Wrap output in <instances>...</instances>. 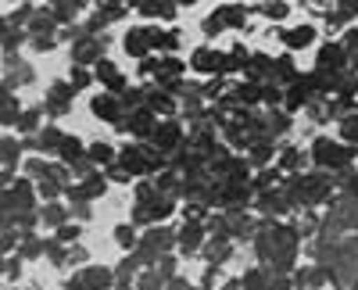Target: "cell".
<instances>
[{"mask_svg":"<svg viewBox=\"0 0 358 290\" xmlns=\"http://www.w3.org/2000/svg\"><path fill=\"white\" fill-rule=\"evenodd\" d=\"M351 154H355V151H348L344 143H337V140H330V136H319V140L312 143V161H315L319 168H341V165L351 161Z\"/></svg>","mask_w":358,"mask_h":290,"instance_id":"6da1fadb","label":"cell"},{"mask_svg":"<svg viewBox=\"0 0 358 290\" xmlns=\"http://www.w3.org/2000/svg\"><path fill=\"white\" fill-rule=\"evenodd\" d=\"M36 201V187L29 180H15L11 187H4V212H22V208H33Z\"/></svg>","mask_w":358,"mask_h":290,"instance_id":"7a4b0ae2","label":"cell"},{"mask_svg":"<svg viewBox=\"0 0 358 290\" xmlns=\"http://www.w3.org/2000/svg\"><path fill=\"white\" fill-rule=\"evenodd\" d=\"M190 68H194L197 75H222V72H226V54L208 50V47H197L194 57H190Z\"/></svg>","mask_w":358,"mask_h":290,"instance_id":"3957f363","label":"cell"},{"mask_svg":"<svg viewBox=\"0 0 358 290\" xmlns=\"http://www.w3.org/2000/svg\"><path fill=\"white\" fill-rule=\"evenodd\" d=\"M118 168H126L129 176H147V172H155L147 147H122L118 151Z\"/></svg>","mask_w":358,"mask_h":290,"instance_id":"277c9868","label":"cell"},{"mask_svg":"<svg viewBox=\"0 0 358 290\" xmlns=\"http://www.w3.org/2000/svg\"><path fill=\"white\" fill-rule=\"evenodd\" d=\"M122 47H126V54L129 57H136V61H147L151 57V25H140V29H129L126 33V40H122Z\"/></svg>","mask_w":358,"mask_h":290,"instance_id":"5b68a950","label":"cell"},{"mask_svg":"<svg viewBox=\"0 0 358 290\" xmlns=\"http://www.w3.org/2000/svg\"><path fill=\"white\" fill-rule=\"evenodd\" d=\"M348 65V47L344 43H322L315 54V68L319 72H337Z\"/></svg>","mask_w":358,"mask_h":290,"instance_id":"8992f818","label":"cell"},{"mask_svg":"<svg viewBox=\"0 0 358 290\" xmlns=\"http://www.w3.org/2000/svg\"><path fill=\"white\" fill-rule=\"evenodd\" d=\"M90 108H94V115L101 122H111V126H118L126 119V115H122V101H118L115 94H97L94 101H90Z\"/></svg>","mask_w":358,"mask_h":290,"instance_id":"52a82bcc","label":"cell"},{"mask_svg":"<svg viewBox=\"0 0 358 290\" xmlns=\"http://www.w3.org/2000/svg\"><path fill=\"white\" fill-rule=\"evenodd\" d=\"M126 122H129V133L133 136H140V140H155V133H158V115L151 111V108H140L136 115H126Z\"/></svg>","mask_w":358,"mask_h":290,"instance_id":"ba28073f","label":"cell"},{"mask_svg":"<svg viewBox=\"0 0 358 290\" xmlns=\"http://www.w3.org/2000/svg\"><path fill=\"white\" fill-rule=\"evenodd\" d=\"M179 140H183V129H179V122L169 119V122L158 126V133H155V140H151V147H158V151L165 154V151H176V147H179Z\"/></svg>","mask_w":358,"mask_h":290,"instance_id":"9c48e42d","label":"cell"},{"mask_svg":"<svg viewBox=\"0 0 358 290\" xmlns=\"http://www.w3.org/2000/svg\"><path fill=\"white\" fill-rule=\"evenodd\" d=\"M97 79L104 82L108 94H115V97L126 94V79H122V72H118V68L108 61V57H104V61H97Z\"/></svg>","mask_w":358,"mask_h":290,"instance_id":"30bf717a","label":"cell"},{"mask_svg":"<svg viewBox=\"0 0 358 290\" xmlns=\"http://www.w3.org/2000/svg\"><path fill=\"white\" fill-rule=\"evenodd\" d=\"M76 94H79V90H76L72 82H54L50 94H47V108H50L54 115H62V111H69V104H72Z\"/></svg>","mask_w":358,"mask_h":290,"instance_id":"8fae6325","label":"cell"},{"mask_svg":"<svg viewBox=\"0 0 358 290\" xmlns=\"http://www.w3.org/2000/svg\"><path fill=\"white\" fill-rule=\"evenodd\" d=\"M79 280H83L90 290H111V287H115V273L104 269V266H86V269L79 273Z\"/></svg>","mask_w":358,"mask_h":290,"instance_id":"7c38bea8","label":"cell"},{"mask_svg":"<svg viewBox=\"0 0 358 290\" xmlns=\"http://www.w3.org/2000/svg\"><path fill=\"white\" fill-rule=\"evenodd\" d=\"M172 244H176V233H172V229H165V226L151 229V233L140 240V247H143L147 254H158V251H165V247H172Z\"/></svg>","mask_w":358,"mask_h":290,"instance_id":"4fadbf2b","label":"cell"},{"mask_svg":"<svg viewBox=\"0 0 358 290\" xmlns=\"http://www.w3.org/2000/svg\"><path fill=\"white\" fill-rule=\"evenodd\" d=\"M72 57H76V65H79V68H83V61H86V65H90V61H94V65L104 61V57H101V43H97L94 36H83V40L72 47Z\"/></svg>","mask_w":358,"mask_h":290,"instance_id":"5bb4252c","label":"cell"},{"mask_svg":"<svg viewBox=\"0 0 358 290\" xmlns=\"http://www.w3.org/2000/svg\"><path fill=\"white\" fill-rule=\"evenodd\" d=\"M187 68H190V65H183V61H179V57L172 54V57H162V68H158V75H155V79H158L162 86H176V82H179V75H183Z\"/></svg>","mask_w":358,"mask_h":290,"instance_id":"9a60e30c","label":"cell"},{"mask_svg":"<svg viewBox=\"0 0 358 290\" xmlns=\"http://www.w3.org/2000/svg\"><path fill=\"white\" fill-rule=\"evenodd\" d=\"M57 158H62L65 165H83V158H86L83 140H79V136H65L62 147H57Z\"/></svg>","mask_w":358,"mask_h":290,"instance_id":"2e32d148","label":"cell"},{"mask_svg":"<svg viewBox=\"0 0 358 290\" xmlns=\"http://www.w3.org/2000/svg\"><path fill=\"white\" fill-rule=\"evenodd\" d=\"M312 40H315V29L312 25H294L290 33L283 36L287 50H305V47H312Z\"/></svg>","mask_w":358,"mask_h":290,"instance_id":"e0dca14e","label":"cell"},{"mask_svg":"<svg viewBox=\"0 0 358 290\" xmlns=\"http://www.w3.org/2000/svg\"><path fill=\"white\" fill-rule=\"evenodd\" d=\"M204 237H208L204 222H187L183 233H179V244H183V251H197V247L204 244Z\"/></svg>","mask_w":358,"mask_h":290,"instance_id":"ac0fdd59","label":"cell"},{"mask_svg":"<svg viewBox=\"0 0 358 290\" xmlns=\"http://www.w3.org/2000/svg\"><path fill=\"white\" fill-rule=\"evenodd\" d=\"M147 108H151L155 115H165V122H169L172 111H176V101L169 94H162V90H151V94H147Z\"/></svg>","mask_w":358,"mask_h":290,"instance_id":"d6986e66","label":"cell"},{"mask_svg":"<svg viewBox=\"0 0 358 290\" xmlns=\"http://www.w3.org/2000/svg\"><path fill=\"white\" fill-rule=\"evenodd\" d=\"M315 90V86H312V79H297L294 86H290V90H287V108L294 111V108H301L305 101H308V94Z\"/></svg>","mask_w":358,"mask_h":290,"instance_id":"ffe728a7","label":"cell"},{"mask_svg":"<svg viewBox=\"0 0 358 290\" xmlns=\"http://www.w3.org/2000/svg\"><path fill=\"white\" fill-rule=\"evenodd\" d=\"M115 244L122 247V251H136V244H140V237H136V226L133 222H122V226H115Z\"/></svg>","mask_w":358,"mask_h":290,"instance_id":"44dd1931","label":"cell"},{"mask_svg":"<svg viewBox=\"0 0 358 290\" xmlns=\"http://www.w3.org/2000/svg\"><path fill=\"white\" fill-rule=\"evenodd\" d=\"M86 161H94V165H104V168H111L115 165V151L108 147V143H90V147H86Z\"/></svg>","mask_w":358,"mask_h":290,"instance_id":"7402d4cb","label":"cell"},{"mask_svg":"<svg viewBox=\"0 0 358 290\" xmlns=\"http://www.w3.org/2000/svg\"><path fill=\"white\" fill-rule=\"evenodd\" d=\"M104 190H108V176H86V180L79 183V194H83L86 201L104 197Z\"/></svg>","mask_w":358,"mask_h":290,"instance_id":"603a6c76","label":"cell"},{"mask_svg":"<svg viewBox=\"0 0 358 290\" xmlns=\"http://www.w3.org/2000/svg\"><path fill=\"white\" fill-rule=\"evenodd\" d=\"M143 18H176V8L172 4H162V0H143V4H136Z\"/></svg>","mask_w":358,"mask_h":290,"instance_id":"cb8c5ba5","label":"cell"},{"mask_svg":"<svg viewBox=\"0 0 358 290\" xmlns=\"http://www.w3.org/2000/svg\"><path fill=\"white\" fill-rule=\"evenodd\" d=\"M62 133H57V126H43V133H40V140H36V151H57V147H62Z\"/></svg>","mask_w":358,"mask_h":290,"instance_id":"d4e9b609","label":"cell"},{"mask_svg":"<svg viewBox=\"0 0 358 290\" xmlns=\"http://www.w3.org/2000/svg\"><path fill=\"white\" fill-rule=\"evenodd\" d=\"M241 287L244 290H268V269L265 266L262 269H248L244 280H241Z\"/></svg>","mask_w":358,"mask_h":290,"instance_id":"484cf974","label":"cell"},{"mask_svg":"<svg viewBox=\"0 0 358 290\" xmlns=\"http://www.w3.org/2000/svg\"><path fill=\"white\" fill-rule=\"evenodd\" d=\"M276 68V61L268 54H251V61H248V72H251V79H258V75H268Z\"/></svg>","mask_w":358,"mask_h":290,"instance_id":"4316f807","label":"cell"},{"mask_svg":"<svg viewBox=\"0 0 358 290\" xmlns=\"http://www.w3.org/2000/svg\"><path fill=\"white\" fill-rule=\"evenodd\" d=\"M268 158H273V143H268V140H258V143H251V165H265Z\"/></svg>","mask_w":358,"mask_h":290,"instance_id":"83f0119b","label":"cell"},{"mask_svg":"<svg viewBox=\"0 0 358 290\" xmlns=\"http://www.w3.org/2000/svg\"><path fill=\"white\" fill-rule=\"evenodd\" d=\"M273 75H276V79H297V68H294V57H290V54L276 57V68H273Z\"/></svg>","mask_w":358,"mask_h":290,"instance_id":"f1b7e54d","label":"cell"},{"mask_svg":"<svg viewBox=\"0 0 358 290\" xmlns=\"http://www.w3.org/2000/svg\"><path fill=\"white\" fill-rule=\"evenodd\" d=\"M18 119H22V115H18L15 94H4V119H0V122H4V126H18Z\"/></svg>","mask_w":358,"mask_h":290,"instance_id":"f546056e","label":"cell"},{"mask_svg":"<svg viewBox=\"0 0 358 290\" xmlns=\"http://www.w3.org/2000/svg\"><path fill=\"white\" fill-rule=\"evenodd\" d=\"M341 136L348 143H358V115H348V119L341 122Z\"/></svg>","mask_w":358,"mask_h":290,"instance_id":"4dcf8cb0","label":"cell"},{"mask_svg":"<svg viewBox=\"0 0 358 290\" xmlns=\"http://www.w3.org/2000/svg\"><path fill=\"white\" fill-rule=\"evenodd\" d=\"M47 247H43V240H36V237H25L22 240V258H40Z\"/></svg>","mask_w":358,"mask_h":290,"instance_id":"1f68e13d","label":"cell"},{"mask_svg":"<svg viewBox=\"0 0 358 290\" xmlns=\"http://www.w3.org/2000/svg\"><path fill=\"white\" fill-rule=\"evenodd\" d=\"M258 11H262L265 18H273V22H280V18H287V15H290V8H287V4H262Z\"/></svg>","mask_w":358,"mask_h":290,"instance_id":"d6a6232c","label":"cell"},{"mask_svg":"<svg viewBox=\"0 0 358 290\" xmlns=\"http://www.w3.org/2000/svg\"><path fill=\"white\" fill-rule=\"evenodd\" d=\"M43 219H47L50 226H57V229H62V222H65V208H62V205H57V201H54V205H47Z\"/></svg>","mask_w":358,"mask_h":290,"instance_id":"836d02e7","label":"cell"},{"mask_svg":"<svg viewBox=\"0 0 358 290\" xmlns=\"http://www.w3.org/2000/svg\"><path fill=\"white\" fill-rule=\"evenodd\" d=\"M36 126H40V111H36V108H33V111H22L18 129H25V133H29V129H36Z\"/></svg>","mask_w":358,"mask_h":290,"instance_id":"e575fe53","label":"cell"},{"mask_svg":"<svg viewBox=\"0 0 358 290\" xmlns=\"http://www.w3.org/2000/svg\"><path fill=\"white\" fill-rule=\"evenodd\" d=\"M90 82H94V72H86V68H72V86H76V90H83V86H90Z\"/></svg>","mask_w":358,"mask_h":290,"instance_id":"d590c367","label":"cell"},{"mask_svg":"<svg viewBox=\"0 0 358 290\" xmlns=\"http://www.w3.org/2000/svg\"><path fill=\"white\" fill-rule=\"evenodd\" d=\"M79 240V226H62L57 229V244H76Z\"/></svg>","mask_w":358,"mask_h":290,"instance_id":"8d00e7d4","label":"cell"},{"mask_svg":"<svg viewBox=\"0 0 358 290\" xmlns=\"http://www.w3.org/2000/svg\"><path fill=\"white\" fill-rule=\"evenodd\" d=\"M280 165H283V168H297V165H301V158H297V154L290 151V154H283V158H280Z\"/></svg>","mask_w":358,"mask_h":290,"instance_id":"74e56055","label":"cell"},{"mask_svg":"<svg viewBox=\"0 0 358 290\" xmlns=\"http://www.w3.org/2000/svg\"><path fill=\"white\" fill-rule=\"evenodd\" d=\"M65 290H90V287H86V283H83L79 276H72V280L65 283Z\"/></svg>","mask_w":358,"mask_h":290,"instance_id":"f35d334b","label":"cell"},{"mask_svg":"<svg viewBox=\"0 0 358 290\" xmlns=\"http://www.w3.org/2000/svg\"><path fill=\"white\" fill-rule=\"evenodd\" d=\"M351 190H355V194H358V176H355V180H351Z\"/></svg>","mask_w":358,"mask_h":290,"instance_id":"ab89813d","label":"cell"},{"mask_svg":"<svg viewBox=\"0 0 358 290\" xmlns=\"http://www.w3.org/2000/svg\"><path fill=\"white\" fill-rule=\"evenodd\" d=\"M355 290H358V283H355Z\"/></svg>","mask_w":358,"mask_h":290,"instance_id":"60d3db41","label":"cell"}]
</instances>
